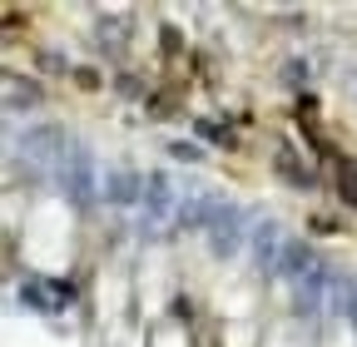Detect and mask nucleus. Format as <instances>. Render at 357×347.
<instances>
[{"mask_svg": "<svg viewBox=\"0 0 357 347\" xmlns=\"http://www.w3.org/2000/svg\"><path fill=\"white\" fill-rule=\"evenodd\" d=\"M169 154H174V159H184V164H199V159H204V149H199V144H189V139H174V144H169Z\"/></svg>", "mask_w": 357, "mask_h": 347, "instance_id": "8", "label": "nucleus"}, {"mask_svg": "<svg viewBox=\"0 0 357 347\" xmlns=\"http://www.w3.org/2000/svg\"><path fill=\"white\" fill-rule=\"evenodd\" d=\"M60 189L75 199V203H89L100 194V179H95V159H89L84 149H70L65 164H60Z\"/></svg>", "mask_w": 357, "mask_h": 347, "instance_id": "1", "label": "nucleus"}, {"mask_svg": "<svg viewBox=\"0 0 357 347\" xmlns=\"http://www.w3.org/2000/svg\"><path fill=\"white\" fill-rule=\"evenodd\" d=\"M144 208L154 213V219H169V213H178V199H174V179L164 169L144 174Z\"/></svg>", "mask_w": 357, "mask_h": 347, "instance_id": "5", "label": "nucleus"}, {"mask_svg": "<svg viewBox=\"0 0 357 347\" xmlns=\"http://www.w3.org/2000/svg\"><path fill=\"white\" fill-rule=\"evenodd\" d=\"M248 238H253V258L263 263V273H278V268H283V248H288L283 229H278V224H258Z\"/></svg>", "mask_w": 357, "mask_h": 347, "instance_id": "4", "label": "nucleus"}, {"mask_svg": "<svg viewBox=\"0 0 357 347\" xmlns=\"http://www.w3.org/2000/svg\"><path fill=\"white\" fill-rule=\"evenodd\" d=\"M238 243H243V213H238L234 203H223L218 219L208 224V248H213V253H234Z\"/></svg>", "mask_w": 357, "mask_h": 347, "instance_id": "3", "label": "nucleus"}, {"mask_svg": "<svg viewBox=\"0 0 357 347\" xmlns=\"http://www.w3.org/2000/svg\"><path fill=\"white\" fill-rule=\"evenodd\" d=\"M100 194L109 203H134V199H144V179L134 169H109L105 179H100Z\"/></svg>", "mask_w": 357, "mask_h": 347, "instance_id": "6", "label": "nucleus"}, {"mask_svg": "<svg viewBox=\"0 0 357 347\" xmlns=\"http://www.w3.org/2000/svg\"><path fill=\"white\" fill-rule=\"evenodd\" d=\"M75 84H79V90H95L100 75H95V70H75Z\"/></svg>", "mask_w": 357, "mask_h": 347, "instance_id": "9", "label": "nucleus"}, {"mask_svg": "<svg viewBox=\"0 0 357 347\" xmlns=\"http://www.w3.org/2000/svg\"><path fill=\"white\" fill-rule=\"evenodd\" d=\"M6 105H10V114H20V105L30 109V105H40V90H35V84L30 79H20L15 70L6 75Z\"/></svg>", "mask_w": 357, "mask_h": 347, "instance_id": "7", "label": "nucleus"}, {"mask_svg": "<svg viewBox=\"0 0 357 347\" xmlns=\"http://www.w3.org/2000/svg\"><path fill=\"white\" fill-rule=\"evenodd\" d=\"M20 149H25L30 159H60V164H65L70 134H65L60 124H35V129H25V134H20Z\"/></svg>", "mask_w": 357, "mask_h": 347, "instance_id": "2", "label": "nucleus"}, {"mask_svg": "<svg viewBox=\"0 0 357 347\" xmlns=\"http://www.w3.org/2000/svg\"><path fill=\"white\" fill-rule=\"evenodd\" d=\"M40 70H50V75H60V70H65V60H60V55H40Z\"/></svg>", "mask_w": 357, "mask_h": 347, "instance_id": "10", "label": "nucleus"}]
</instances>
